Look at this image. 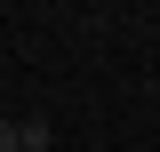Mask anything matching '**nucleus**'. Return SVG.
I'll return each mask as SVG.
<instances>
[{"mask_svg":"<svg viewBox=\"0 0 160 152\" xmlns=\"http://www.w3.org/2000/svg\"><path fill=\"white\" fill-rule=\"evenodd\" d=\"M16 152H56V136H48V120H16Z\"/></svg>","mask_w":160,"mask_h":152,"instance_id":"1","label":"nucleus"},{"mask_svg":"<svg viewBox=\"0 0 160 152\" xmlns=\"http://www.w3.org/2000/svg\"><path fill=\"white\" fill-rule=\"evenodd\" d=\"M0 152H16V120H0Z\"/></svg>","mask_w":160,"mask_h":152,"instance_id":"2","label":"nucleus"}]
</instances>
